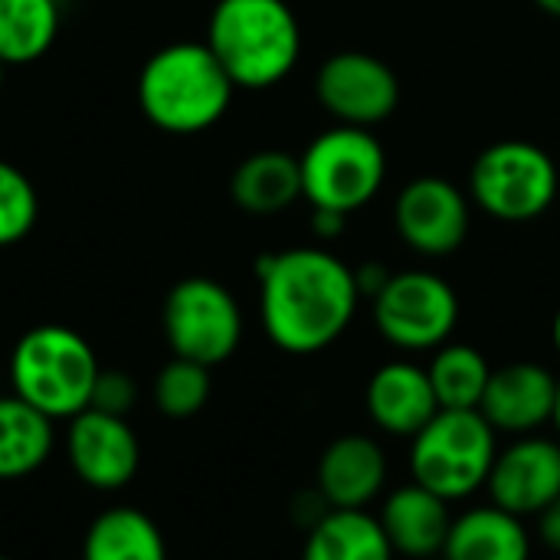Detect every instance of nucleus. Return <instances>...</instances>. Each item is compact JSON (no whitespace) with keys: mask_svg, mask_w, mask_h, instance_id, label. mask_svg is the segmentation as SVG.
<instances>
[{"mask_svg":"<svg viewBox=\"0 0 560 560\" xmlns=\"http://www.w3.org/2000/svg\"><path fill=\"white\" fill-rule=\"evenodd\" d=\"M66 456L72 472L98 492L125 489L141 466V443L125 417L82 410L69 420Z\"/></svg>","mask_w":560,"mask_h":560,"instance_id":"ddd939ff","label":"nucleus"},{"mask_svg":"<svg viewBox=\"0 0 560 560\" xmlns=\"http://www.w3.org/2000/svg\"><path fill=\"white\" fill-rule=\"evenodd\" d=\"M164 338L174 358L217 368L230 361L243 341L240 302L217 279H180L164 299Z\"/></svg>","mask_w":560,"mask_h":560,"instance_id":"6e6552de","label":"nucleus"},{"mask_svg":"<svg viewBox=\"0 0 560 560\" xmlns=\"http://www.w3.org/2000/svg\"><path fill=\"white\" fill-rule=\"evenodd\" d=\"M210 390H213L210 368L187 358H171L154 377V404L171 420L197 417L207 407Z\"/></svg>","mask_w":560,"mask_h":560,"instance_id":"393cba45","label":"nucleus"},{"mask_svg":"<svg viewBox=\"0 0 560 560\" xmlns=\"http://www.w3.org/2000/svg\"><path fill=\"white\" fill-rule=\"evenodd\" d=\"M394 272H387L384 266H377V262H364V266H358L354 269V282H358V292H361V299H371L374 302V295L387 285V279H390Z\"/></svg>","mask_w":560,"mask_h":560,"instance_id":"cd10ccee","label":"nucleus"},{"mask_svg":"<svg viewBox=\"0 0 560 560\" xmlns=\"http://www.w3.org/2000/svg\"><path fill=\"white\" fill-rule=\"evenodd\" d=\"M348 226V213L338 210H312V233L322 240H338Z\"/></svg>","mask_w":560,"mask_h":560,"instance_id":"c756f323","label":"nucleus"},{"mask_svg":"<svg viewBox=\"0 0 560 560\" xmlns=\"http://www.w3.org/2000/svg\"><path fill=\"white\" fill-rule=\"evenodd\" d=\"M364 410L381 433L413 440L440 413V404L427 368L413 361H387L364 387Z\"/></svg>","mask_w":560,"mask_h":560,"instance_id":"dca6fc26","label":"nucleus"},{"mask_svg":"<svg viewBox=\"0 0 560 560\" xmlns=\"http://www.w3.org/2000/svg\"><path fill=\"white\" fill-rule=\"evenodd\" d=\"M551 341H555V351L560 354V308L555 312V322H551Z\"/></svg>","mask_w":560,"mask_h":560,"instance_id":"2f4dec72","label":"nucleus"},{"mask_svg":"<svg viewBox=\"0 0 560 560\" xmlns=\"http://www.w3.org/2000/svg\"><path fill=\"white\" fill-rule=\"evenodd\" d=\"M430 560H446V558H443V555H440V558H430Z\"/></svg>","mask_w":560,"mask_h":560,"instance_id":"f704fd0d","label":"nucleus"},{"mask_svg":"<svg viewBox=\"0 0 560 560\" xmlns=\"http://www.w3.org/2000/svg\"><path fill=\"white\" fill-rule=\"evenodd\" d=\"M555 400H558V377L545 364L512 361L492 368L479 410L495 427V433L528 436L555 420Z\"/></svg>","mask_w":560,"mask_h":560,"instance_id":"4468645a","label":"nucleus"},{"mask_svg":"<svg viewBox=\"0 0 560 560\" xmlns=\"http://www.w3.org/2000/svg\"><path fill=\"white\" fill-rule=\"evenodd\" d=\"M302 164V197L312 210L354 213L368 207L384 177L387 154L371 128L335 125L322 131L299 158Z\"/></svg>","mask_w":560,"mask_h":560,"instance_id":"423d86ee","label":"nucleus"},{"mask_svg":"<svg viewBox=\"0 0 560 560\" xmlns=\"http://www.w3.org/2000/svg\"><path fill=\"white\" fill-rule=\"evenodd\" d=\"M499 456V433L482 410H440L410 440V479L446 502L486 489Z\"/></svg>","mask_w":560,"mask_h":560,"instance_id":"39448f33","label":"nucleus"},{"mask_svg":"<svg viewBox=\"0 0 560 560\" xmlns=\"http://www.w3.org/2000/svg\"><path fill=\"white\" fill-rule=\"evenodd\" d=\"M259 318L285 354H318L354 322L361 292L354 269L322 246L266 253L256 262Z\"/></svg>","mask_w":560,"mask_h":560,"instance_id":"f257e3e1","label":"nucleus"},{"mask_svg":"<svg viewBox=\"0 0 560 560\" xmlns=\"http://www.w3.org/2000/svg\"><path fill=\"white\" fill-rule=\"evenodd\" d=\"M233 79L207 43H171L158 49L138 75V105L144 118L167 135H200L213 128L230 102Z\"/></svg>","mask_w":560,"mask_h":560,"instance_id":"f03ea898","label":"nucleus"},{"mask_svg":"<svg viewBox=\"0 0 560 560\" xmlns=\"http://www.w3.org/2000/svg\"><path fill=\"white\" fill-rule=\"evenodd\" d=\"M82 560H167V545L151 515L115 505L89 525Z\"/></svg>","mask_w":560,"mask_h":560,"instance_id":"412c9836","label":"nucleus"},{"mask_svg":"<svg viewBox=\"0 0 560 560\" xmlns=\"http://www.w3.org/2000/svg\"><path fill=\"white\" fill-rule=\"evenodd\" d=\"M394 226L413 253L450 256L469 236V200L446 177H413L394 203Z\"/></svg>","mask_w":560,"mask_h":560,"instance_id":"9b49d317","label":"nucleus"},{"mask_svg":"<svg viewBox=\"0 0 560 560\" xmlns=\"http://www.w3.org/2000/svg\"><path fill=\"white\" fill-rule=\"evenodd\" d=\"M560 174L555 158L522 138L489 144L469 171L472 200L502 223H528L558 200Z\"/></svg>","mask_w":560,"mask_h":560,"instance_id":"0eeeda50","label":"nucleus"},{"mask_svg":"<svg viewBox=\"0 0 560 560\" xmlns=\"http://www.w3.org/2000/svg\"><path fill=\"white\" fill-rule=\"evenodd\" d=\"M3 69H7V66H3V62H0V85H3Z\"/></svg>","mask_w":560,"mask_h":560,"instance_id":"72a5a7b5","label":"nucleus"},{"mask_svg":"<svg viewBox=\"0 0 560 560\" xmlns=\"http://www.w3.org/2000/svg\"><path fill=\"white\" fill-rule=\"evenodd\" d=\"M233 203L249 217H276L302 197V164L295 154L266 148L243 158L230 177Z\"/></svg>","mask_w":560,"mask_h":560,"instance_id":"6ab92c4d","label":"nucleus"},{"mask_svg":"<svg viewBox=\"0 0 560 560\" xmlns=\"http://www.w3.org/2000/svg\"><path fill=\"white\" fill-rule=\"evenodd\" d=\"M92 345L66 325H36L10 351L7 381L20 400L49 420H72L89 410L98 377Z\"/></svg>","mask_w":560,"mask_h":560,"instance_id":"20e7f679","label":"nucleus"},{"mask_svg":"<svg viewBox=\"0 0 560 560\" xmlns=\"http://www.w3.org/2000/svg\"><path fill=\"white\" fill-rule=\"evenodd\" d=\"M486 489L492 505L525 522L538 518L560 499V440L538 433L512 436L509 446H499Z\"/></svg>","mask_w":560,"mask_h":560,"instance_id":"f8f14e48","label":"nucleus"},{"mask_svg":"<svg viewBox=\"0 0 560 560\" xmlns=\"http://www.w3.org/2000/svg\"><path fill=\"white\" fill-rule=\"evenodd\" d=\"M535 7H541L551 16H560V0H535Z\"/></svg>","mask_w":560,"mask_h":560,"instance_id":"7c9ffc66","label":"nucleus"},{"mask_svg":"<svg viewBox=\"0 0 560 560\" xmlns=\"http://www.w3.org/2000/svg\"><path fill=\"white\" fill-rule=\"evenodd\" d=\"M446 560H532V532L525 518L499 505H472L453 518Z\"/></svg>","mask_w":560,"mask_h":560,"instance_id":"a211bd4d","label":"nucleus"},{"mask_svg":"<svg viewBox=\"0 0 560 560\" xmlns=\"http://www.w3.org/2000/svg\"><path fill=\"white\" fill-rule=\"evenodd\" d=\"M0 384H3V377H0Z\"/></svg>","mask_w":560,"mask_h":560,"instance_id":"e433bc0d","label":"nucleus"},{"mask_svg":"<svg viewBox=\"0 0 560 560\" xmlns=\"http://www.w3.org/2000/svg\"><path fill=\"white\" fill-rule=\"evenodd\" d=\"M315 489L328 509H371L387 489V453L368 433L331 440L315 469Z\"/></svg>","mask_w":560,"mask_h":560,"instance_id":"2eb2a0df","label":"nucleus"},{"mask_svg":"<svg viewBox=\"0 0 560 560\" xmlns=\"http://www.w3.org/2000/svg\"><path fill=\"white\" fill-rule=\"evenodd\" d=\"M374 325L397 351H436L459 325V295L430 269L394 272L374 295Z\"/></svg>","mask_w":560,"mask_h":560,"instance_id":"1a4fd4ad","label":"nucleus"},{"mask_svg":"<svg viewBox=\"0 0 560 560\" xmlns=\"http://www.w3.org/2000/svg\"><path fill=\"white\" fill-rule=\"evenodd\" d=\"M427 374L440 410H479L492 377V364L479 348L463 341H446L443 348L433 351Z\"/></svg>","mask_w":560,"mask_h":560,"instance_id":"5701e85b","label":"nucleus"},{"mask_svg":"<svg viewBox=\"0 0 560 560\" xmlns=\"http://www.w3.org/2000/svg\"><path fill=\"white\" fill-rule=\"evenodd\" d=\"M453 502L440 499L436 492L417 486L413 479L407 486H397L381 502V528L394 548V555L410 560L440 558L453 528Z\"/></svg>","mask_w":560,"mask_h":560,"instance_id":"f3484780","label":"nucleus"},{"mask_svg":"<svg viewBox=\"0 0 560 560\" xmlns=\"http://www.w3.org/2000/svg\"><path fill=\"white\" fill-rule=\"evenodd\" d=\"M52 453V420L16 394H0V482L36 472Z\"/></svg>","mask_w":560,"mask_h":560,"instance_id":"4be33fe9","label":"nucleus"},{"mask_svg":"<svg viewBox=\"0 0 560 560\" xmlns=\"http://www.w3.org/2000/svg\"><path fill=\"white\" fill-rule=\"evenodd\" d=\"M381 518L368 509H331L308 528L302 560H394Z\"/></svg>","mask_w":560,"mask_h":560,"instance_id":"aec40b11","label":"nucleus"},{"mask_svg":"<svg viewBox=\"0 0 560 560\" xmlns=\"http://www.w3.org/2000/svg\"><path fill=\"white\" fill-rule=\"evenodd\" d=\"M318 105L338 118V125L374 128L387 121L400 105L397 72L364 49H341L328 56L315 75Z\"/></svg>","mask_w":560,"mask_h":560,"instance_id":"9d476101","label":"nucleus"},{"mask_svg":"<svg viewBox=\"0 0 560 560\" xmlns=\"http://www.w3.org/2000/svg\"><path fill=\"white\" fill-rule=\"evenodd\" d=\"M135 400H138V387H135L131 374L105 371V368L98 371L95 387H92V400H89L92 410H102V413H112V417H128Z\"/></svg>","mask_w":560,"mask_h":560,"instance_id":"bb28decb","label":"nucleus"},{"mask_svg":"<svg viewBox=\"0 0 560 560\" xmlns=\"http://www.w3.org/2000/svg\"><path fill=\"white\" fill-rule=\"evenodd\" d=\"M59 36L56 0H0V62L26 66L43 59Z\"/></svg>","mask_w":560,"mask_h":560,"instance_id":"b1692460","label":"nucleus"},{"mask_svg":"<svg viewBox=\"0 0 560 560\" xmlns=\"http://www.w3.org/2000/svg\"><path fill=\"white\" fill-rule=\"evenodd\" d=\"M0 560H13V558H3V555H0Z\"/></svg>","mask_w":560,"mask_h":560,"instance_id":"c9c22d12","label":"nucleus"},{"mask_svg":"<svg viewBox=\"0 0 560 560\" xmlns=\"http://www.w3.org/2000/svg\"><path fill=\"white\" fill-rule=\"evenodd\" d=\"M203 43L236 89H272L302 56V26L285 0H217Z\"/></svg>","mask_w":560,"mask_h":560,"instance_id":"7ed1b4c3","label":"nucleus"},{"mask_svg":"<svg viewBox=\"0 0 560 560\" xmlns=\"http://www.w3.org/2000/svg\"><path fill=\"white\" fill-rule=\"evenodd\" d=\"M535 522H538V538H541V545H545L548 551L560 555V499H555Z\"/></svg>","mask_w":560,"mask_h":560,"instance_id":"c85d7f7f","label":"nucleus"},{"mask_svg":"<svg viewBox=\"0 0 560 560\" xmlns=\"http://www.w3.org/2000/svg\"><path fill=\"white\" fill-rule=\"evenodd\" d=\"M555 430H558V436H560V377H558V400H555Z\"/></svg>","mask_w":560,"mask_h":560,"instance_id":"473e14b6","label":"nucleus"},{"mask_svg":"<svg viewBox=\"0 0 560 560\" xmlns=\"http://www.w3.org/2000/svg\"><path fill=\"white\" fill-rule=\"evenodd\" d=\"M39 217V197L33 180L0 158V249L23 243Z\"/></svg>","mask_w":560,"mask_h":560,"instance_id":"a878e982","label":"nucleus"}]
</instances>
